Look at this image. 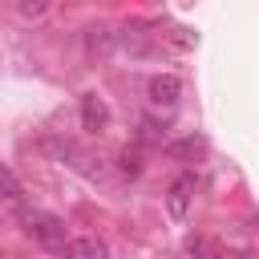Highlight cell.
Returning a JSON list of instances; mask_svg holds the SVG:
<instances>
[{
	"label": "cell",
	"instance_id": "obj_7",
	"mask_svg": "<svg viewBox=\"0 0 259 259\" xmlns=\"http://www.w3.org/2000/svg\"><path fill=\"white\" fill-rule=\"evenodd\" d=\"M4 198H8V202H12V206H16V202H20V182H16V174H12V170H8V166H4Z\"/></svg>",
	"mask_w": 259,
	"mask_h": 259
},
{
	"label": "cell",
	"instance_id": "obj_1",
	"mask_svg": "<svg viewBox=\"0 0 259 259\" xmlns=\"http://www.w3.org/2000/svg\"><path fill=\"white\" fill-rule=\"evenodd\" d=\"M20 223H24V235H32L49 255H65L69 247V235H65V223L49 210H36V206H20Z\"/></svg>",
	"mask_w": 259,
	"mask_h": 259
},
{
	"label": "cell",
	"instance_id": "obj_6",
	"mask_svg": "<svg viewBox=\"0 0 259 259\" xmlns=\"http://www.w3.org/2000/svg\"><path fill=\"white\" fill-rule=\"evenodd\" d=\"M12 8H16L20 20H45L49 8H53V0H12Z\"/></svg>",
	"mask_w": 259,
	"mask_h": 259
},
{
	"label": "cell",
	"instance_id": "obj_2",
	"mask_svg": "<svg viewBox=\"0 0 259 259\" xmlns=\"http://www.w3.org/2000/svg\"><path fill=\"white\" fill-rule=\"evenodd\" d=\"M190 198H194V174H178L170 182V190H166V214L174 223H182L186 210H190Z\"/></svg>",
	"mask_w": 259,
	"mask_h": 259
},
{
	"label": "cell",
	"instance_id": "obj_5",
	"mask_svg": "<svg viewBox=\"0 0 259 259\" xmlns=\"http://www.w3.org/2000/svg\"><path fill=\"white\" fill-rule=\"evenodd\" d=\"M65 259H109V247L93 235H81V239H69Z\"/></svg>",
	"mask_w": 259,
	"mask_h": 259
},
{
	"label": "cell",
	"instance_id": "obj_3",
	"mask_svg": "<svg viewBox=\"0 0 259 259\" xmlns=\"http://www.w3.org/2000/svg\"><path fill=\"white\" fill-rule=\"evenodd\" d=\"M150 105H158V109H170L178 97H182V81H178V73H158L154 81H150Z\"/></svg>",
	"mask_w": 259,
	"mask_h": 259
},
{
	"label": "cell",
	"instance_id": "obj_4",
	"mask_svg": "<svg viewBox=\"0 0 259 259\" xmlns=\"http://www.w3.org/2000/svg\"><path fill=\"white\" fill-rule=\"evenodd\" d=\"M81 125H85L89 134H101V130L109 125V109H105V101H101L97 93H85V97H81Z\"/></svg>",
	"mask_w": 259,
	"mask_h": 259
}]
</instances>
